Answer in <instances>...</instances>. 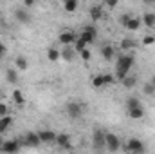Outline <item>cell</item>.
Masks as SVG:
<instances>
[{
	"instance_id": "cell-1",
	"label": "cell",
	"mask_w": 155,
	"mask_h": 154,
	"mask_svg": "<svg viewBox=\"0 0 155 154\" xmlns=\"http://www.w3.org/2000/svg\"><path fill=\"white\" fill-rule=\"evenodd\" d=\"M134 62H135V56L134 54H121L119 60L116 64V78L119 82H123L124 78L130 75V69L134 67Z\"/></svg>"
},
{
	"instance_id": "cell-2",
	"label": "cell",
	"mask_w": 155,
	"mask_h": 154,
	"mask_svg": "<svg viewBox=\"0 0 155 154\" xmlns=\"http://www.w3.org/2000/svg\"><path fill=\"white\" fill-rule=\"evenodd\" d=\"M121 149L126 154H146V145H144V142H141L139 138H128V140L121 145Z\"/></svg>"
},
{
	"instance_id": "cell-3",
	"label": "cell",
	"mask_w": 155,
	"mask_h": 154,
	"mask_svg": "<svg viewBox=\"0 0 155 154\" xmlns=\"http://www.w3.org/2000/svg\"><path fill=\"white\" fill-rule=\"evenodd\" d=\"M16 142H18V145H20V147H31V149H36V147L41 145L38 132H25L24 136L16 138Z\"/></svg>"
},
{
	"instance_id": "cell-4",
	"label": "cell",
	"mask_w": 155,
	"mask_h": 154,
	"mask_svg": "<svg viewBox=\"0 0 155 154\" xmlns=\"http://www.w3.org/2000/svg\"><path fill=\"white\" fill-rule=\"evenodd\" d=\"M105 131H101V129H96L94 131V134H92V147H94V151L96 152H103V151H107V147H105Z\"/></svg>"
},
{
	"instance_id": "cell-5",
	"label": "cell",
	"mask_w": 155,
	"mask_h": 154,
	"mask_svg": "<svg viewBox=\"0 0 155 154\" xmlns=\"http://www.w3.org/2000/svg\"><path fill=\"white\" fill-rule=\"evenodd\" d=\"M121 140L117 138L114 132H107L105 134V147H107V151L108 152H117L119 149H121Z\"/></svg>"
},
{
	"instance_id": "cell-6",
	"label": "cell",
	"mask_w": 155,
	"mask_h": 154,
	"mask_svg": "<svg viewBox=\"0 0 155 154\" xmlns=\"http://www.w3.org/2000/svg\"><path fill=\"white\" fill-rule=\"evenodd\" d=\"M65 111H67L69 118L78 120L79 116L83 114V105H81L79 102H69V103H67V107H65Z\"/></svg>"
},
{
	"instance_id": "cell-7",
	"label": "cell",
	"mask_w": 155,
	"mask_h": 154,
	"mask_svg": "<svg viewBox=\"0 0 155 154\" xmlns=\"http://www.w3.org/2000/svg\"><path fill=\"white\" fill-rule=\"evenodd\" d=\"M0 151H2L4 154H18L20 145H18V142H16V140H5V142L2 143Z\"/></svg>"
},
{
	"instance_id": "cell-8",
	"label": "cell",
	"mask_w": 155,
	"mask_h": 154,
	"mask_svg": "<svg viewBox=\"0 0 155 154\" xmlns=\"http://www.w3.org/2000/svg\"><path fill=\"white\" fill-rule=\"evenodd\" d=\"M40 142L41 145H51V143H56V132L54 131H49V129H43V131H38Z\"/></svg>"
},
{
	"instance_id": "cell-9",
	"label": "cell",
	"mask_w": 155,
	"mask_h": 154,
	"mask_svg": "<svg viewBox=\"0 0 155 154\" xmlns=\"http://www.w3.org/2000/svg\"><path fill=\"white\" fill-rule=\"evenodd\" d=\"M78 35L76 33H72V31H63V33H60V44H63V47H71V45H74V42H76Z\"/></svg>"
},
{
	"instance_id": "cell-10",
	"label": "cell",
	"mask_w": 155,
	"mask_h": 154,
	"mask_svg": "<svg viewBox=\"0 0 155 154\" xmlns=\"http://www.w3.org/2000/svg\"><path fill=\"white\" fill-rule=\"evenodd\" d=\"M56 145L60 149H65V151H71L72 149V142H71V136L69 134H56Z\"/></svg>"
},
{
	"instance_id": "cell-11",
	"label": "cell",
	"mask_w": 155,
	"mask_h": 154,
	"mask_svg": "<svg viewBox=\"0 0 155 154\" xmlns=\"http://www.w3.org/2000/svg\"><path fill=\"white\" fill-rule=\"evenodd\" d=\"M79 37H81V38L85 40L87 44H92V42L96 40V37H97V33H96V29H94L92 26H85V27L81 29Z\"/></svg>"
},
{
	"instance_id": "cell-12",
	"label": "cell",
	"mask_w": 155,
	"mask_h": 154,
	"mask_svg": "<svg viewBox=\"0 0 155 154\" xmlns=\"http://www.w3.org/2000/svg\"><path fill=\"white\" fill-rule=\"evenodd\" d=\"M88 15H90L92 20H101L103 15H105V9H103V5H92L88 9Z\"/></svg>"
},
{
	"instance_id": "cell-13",
	"label": "cell",
	"mask_w": 155,
	"mask_h": 154,
	"mask_svg": "<svg viewBox=\"0 0 155 154\" xmlns=\"http://www.w3.org/2000/svg\"><path fill=\"white\" fill-rule=\"evenodd\" d=\"M15 18H16L18 22H22V24H29V22H31V15H29L25 9H16V11H15Z\"/></svg>"
},
{
	"instance_id": "cell-14",
	"label": "cell",
	"mask_w": 155,
	"mask_h": 154,
	"mask_svg": "<svg viewBox=\"0 0 155 154\" xmlns=\"http://www.w3.org/2000/svg\"><path fill=\"white\" fill-rule=\"evenodd\" d=\"M101 54H103V58H105V60H112V58H114V54H116V51H114V47H112L110 44H107V45H103V47H101Z\"/></svg>"
},
{
	"instance_id": "cell-15",
	"label": "cell",
	"mask_w": 155,
	"mask_h": 154,
	"mask_svg": "<svg viewBox=\"0 0 155 154\" xmlns=\"http://www.w3.org/2000/svg\"><path fill=\"white\" fill-rule=\"evenodd\" d=\"M74 54H76L74 47H63V49L60 51V56H61L63 60H67V62H71V60L74 58Z\"/></svg>"
},
{
	"instance_id": "cell-16",
	"label": "cell",
	"mask_w": 155,
	"mask_h": 154,
	"mask_svg": "<svg viewBox=\"0 0 155 154\" xmlns=\"http://www.w3.org/2000/svg\"><path fill=\"white\" fill-rule=\"evenodd\" d=\"M11 123H13V116H4V118H0V134H4V132L11 127Z\"/></svg>"
},
{
	"instance_id": "cell-17",
	"label": "cell",
	"mask_w": 155,
	"mask_h": 154,
	"mask_svg": "<svg viewBox=\"0 0 155 154\" xmlns=\"http://www.w3.org/2000/svg\"><path fill=\"white\" fill-rule=\"evenodd\" d=\"M141 22H143L146 27H153L155 26V13H144Z\"/></svg>"
},
{
	"instance_id": "cell-18",
	"label": "cell",
	"mask_w": 155,
	"mask_h": 154,
	"mask_svg": "<svg viewBox=\"0 0 155 154\" xmlns=\"http://www.w3.org/2000/svg\"><path fill=\"white\" fill-rule=\"evenodd\" d=\"M141 24H143V22H141V18L134 16V18H130V22H128L124 27H126V29H130V31H137V29L141 27Z\"/></svg>"
},
{
	"instance_id": "cell-19",
	"label": "cell",
	"mask_w": 155,
	"mask_h": 154,
	"mask_svg": "<svg viewBox=\"0 0 155 154\" xmlns=\"http://www.w3.org/2000/svg\"><path fill=\"white\" fill-rule=\"evenodd\" d=\"M128 116H130L132 120H141V118L144 116V109H143V107H135V109H130V111H128Z\"/></svg>"
},
{
	"instance_id": "cell-20",
	"label": "cell",
	"mask_w": 155,
	"mask_h": 154,
	"mask_svg": "<svg viewBox=\"0 0 155 154\" xmlns=\"http://www.w3.org/2000/svg\"><path fill=\"white\" fill-rule=\"evenodd\" d=\"M87 45H88V44L81 38L79 35H78V38H76V42H74V45H72V47H74V51H76V53H81V51H85V49H87Z\"/></svg>"
},
{
	"instance_id": "cell-21",
	"label": "cell",
	"mask_w": 155,
	"mask_h": 154,
	"mask_svg": "<svg viewBox=\"0 0 155 154\" xmlns=\"http://www.w3.org/2000/svg\"><path fill=\"white\" fill-rule=\"evenodd\" d=\"M92 87H94V89L105 87V75H96V76L92 78Z\"/></svg>"
},
{
	"instance_id": "cell-22",
	"label": "cell",
	"mask_w": 155,
	"mask_h": 154,
	"mask_svg": "<svg viewBox=\"0 0 155 154\" xmlns=\"http://www.w3.org/2000/svg\"><path fill=\"white\" fill-rule=\"evenodd\" d=\"M121 83H123V87H126V89H132V87L137 83V76H135V75H128V76L124 78Z\"/></svg>"
},
{
	"instance_id": "cell-23",
	"label": "cell",
	"mask_w": 155,
	"mask_h": 154,
	"mask_svg": "<svg viewBox=\"0 0 155 154\" xmlns=\"http://www.w3.org/2000/svg\"><path fill=\"white\" fill-rule=\"evenodd\" d=\"M5 78H7L9 83H18V71H15V69H7V71H5Z\"/></svg>"
},
{
	"instance_id": "cell-24",
	"label": "cell",
	"mask_w": 155,
	"mask_h": 154,
	"mask_svg": "<svg viewBox=\"0 0 155 154\" xmlns=\"http://www.w3.org/2000/svg\"><path fill=\"white\" fill-rule=\"evenodd\" d=\"M63 9L67 13H74L78 9V0H67V2H63Z\"/></svg>"
},
{
	"instance_id": "cell-25",
	"label": "cell",
	"mask_w": 155,
	"mask_h": 154,
	"mask_svg": "<svg viewBox=\"0 0 155 154\" xmlns=\"http://www.w3.org/2000/svg\"><path fill=\"white\" fill-rule=\"evenodd\" d=\"M15 65H16V69H20V71H25L27 69V58L25 56H18L16 60H15Z\"/></svg>"
},
{
	"instance_id": "cell-26",
	"label": "cell",
	"mask_w": 155,
	"mask_h": 154,
	"mask_svg": "<svg viewBox=\"0 0 155 154\" xmlns=\"http://www.w3.org/2000/svg\"><path fill=\"white\" fill-rule=\"evenodd\" d=\"M13 100H15V103H16V105H24V103H25V98H24V94H22L18 89H15V91H13Z\"/></svg>"
},
{
	"instance_id": "cell-27",
	"label": "cell",
	"mask_w": 155,
	"mask_h": 154,
	"mask_svg": "<svg viewBox=\"0 0 155 154\" xmlns=\"http://www.w3.org/2000/svg\"><path fill=\"white\" fill-rule=\"evenodd\" d=\"M47 58H49L51 62H56V60H60L61 56H60V51H58V49H54V47H51V49L47 51Z\"/></svg>"
},
{
	"instance_id": "cell-28",
	"label": "cell",
	"mask_w": 155,
	"mask_h": 154,
	"mask_svg": "<svg viewBox=\"0 0 155 154\" xmlns=\"http://www.w3.org/2000/svg\"><path fill=\"white\" fill-rule=\"evenodd\" d=\"M134 47H135V40H132V38L121 40V49H134Z\"/></svg>"
},
{
	"instance_id": "cell-29",
	"label": "cell",
	"mask_w": 155,
	"mask_h": 154,
	"mask_svg": "<svg viewBox=\"0 0 155 154\" xmlns=\"http://www.w3.org/2000/svg\"><path fill=\"white\" fill-rule=\"evenodd\" d=\"M135 107H141V102L137 98H128L126 100V109L130 111V109H135Z\"/></svg>"
},
{
	"instance_id": "cell-30",
	"label": "cell",
	"mask_w": 155,
	"mask_h": 154,
	"mask_svg": "<svg viewBox=\"0 0 155 154\" xmlns=\"http://www.w3.org/2000/svg\"><path fill=\"white\" fill-rule=\"evenodd\" d=\"M130 18H134V15H132V13H124V15H121V16H119L121 26H126V24L130 22Z\"/></svg>"
},
{
	"instance_id": "cell-31",
	"label": "cell",
	"mask_w": 155,
	"mask_h": 154,
	"mask_svg": "<svg viewBox=\"0 0 155 154\" xmlns=\"http://www.w3.org/2000/svg\"><path fill=\"white\" fill-rule=\"evenodd\" d=\"M143 93L152 96V94H155V87L152 85V83H144V87H143Z\"/></svg>"
},
{
	"instance_id": "cell-32",
	"label": "cell",
	"mask_w": 155,
	"mask_h": 154,
	"mask_svg": "<svg viewBox=\"0 0 155 154\" xmlns=\"http://www.w3.org/2000/svg\"><path fill=\"white\" fill-rule=\"evenodd\" d=\"M4 116H9V107L4 102H0V118H4Z\"/></svg>"
},
{
	"instance_id": "cell-33",
	"label": "cell",
	"mask_w": 155,
	"mask_h": 154,
	"mask_svg": "<svg viewBox=\"0 0 155 154\" xmlns=\"http://www.w3.org/2000/svg\"><path fill=\"white\" fill-rule=\"evenodd\" d=\"M79 56H81V60L88 62V60H90V51H88V49H85V51H81V53H79Z\"/></svg>"
},
{
	"instance_id": "cell-34",
	"label": "cell",
	"mask_w": 155,
	"mask_h": 154,
	"mask_svg": "<svg viewBox=\"0 0 155 154\" xmlns=\"http://www.w3.org/2000/svg\"><path fill=\"white\" fill-rule=\"evenodd\" d=\"M153 42H155V37H152V35H148V37L143 38V44H144V45H152Z\"/></svg>"
},
{
	"instance_id": "cell-35",
	"label": "cell",
	"mask_w": 155,
	"mask_h": 154,
	"mask_svg": "<svg viewBox=\"0 0 155 154\" xmlns=\"http://www.w3.org/2000/svg\"><path fill=\"white\" fill-rule=\"evenodd\" d=\"M114 82V76L112 75H105V85H110Z\"/></svg>"
},
{
	"instance_id": "cell-36",
	"label": "cell",
	"mask_w": 155,
	"mask_h": 154,
	"mask_svg": "<svg viewBox=\"0 0 155 154\" xmlns=\"http://www.w3.org/2000/svg\"><path fill=\"white\" fill-rule=\"evenodd\" d=\"M24 5H25V7H31V5H35V0H25Z\"/></svg>"
},
{
	"instance_id": "cell-37",
	"label": "cell",
	"mask_w": 155,
	"mask_h": 154,
	"mask_svg": "<svg viewBox=\"0 0 155 154\" xmlns=\"http://www.w3.org/2000/svg\"><path fill=\"white\" fill-rule=\"evenodd\" d=\"M4 54H5V45H4V44H0V58H2Z\"/></svg>"
},
{
	"instance_id": "cell-38",
	"label": "cell",
	"mask_w": 155,
	"mask_h": 154,
	"mask_svg": "<svg viewBox=\"0 0 155 154\" xmlns=\"http://www.w3.org/2000/svg\"><path fill=\"white\" fill-rule=\"evenodd\" d=\"M107 5H108V7H116V5H117V2H114V0H112V2H108Z\"/></svg>"
},
{
	"instance_id": "cell-39",
	"label": "cell",
	"mask_w": 155,
	"mask_h": 154,
	"mask_svg": "<svg viewBox=\"0 0 155 154\" xmlns=\"http://www.w3.org/2000/svg\"><path fill=\"white\" fill-rule=\"evenodd\" d=\"M150 83H152V85H153V87H155V75H153V76H152V82H150Z\"/></svg>"
},
{
	"instance_id": "cell-40",
	"label": "cell",
	"mask_w": 155,
	"mask_h": 154,
	"mask_svg": "<svg viewBox=\"0 0 155 154\" xmlns=\"http://www.w3.org/2000/svg\"><path fill=\"white\" fill-rule=\"evenodd\" d=\"M0 136H2V134H0ZM2 143H4V140H2V138H0V147H2Z\"/></svg>"
},
{
	"instance_id": "cell-41",
	"label": "cell",
	"mask_w": 155,
	"mask_h": 154,
	"mask_svg": "<svg viewBox=\"0 0 155 154\" xmlns=\"http://www.w3.org/2000/svg\"><path fill=\"white\" fill-rule=\"evenodd\" d=\"M0 100H2V91H0Z\"/></svg>"
}]
</instances>
